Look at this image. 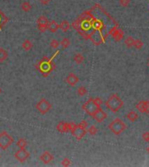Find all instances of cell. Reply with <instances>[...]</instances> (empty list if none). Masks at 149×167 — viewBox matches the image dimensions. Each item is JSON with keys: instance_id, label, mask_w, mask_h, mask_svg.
I'll return each mask as SVG.
<instances>
[{"instance_id": "15", "label": "cell", "mask_w": 149, "mask_h": 167, "mask_svg": "<svg viewBox=\"0 0 149 167\" xmlns=\"http://www.w3.org/2000/svg\"><path fill=\"white\" fill-rule=\"evenodd\" d=\"M127 119L131 122H134L138 119V114L134 112H129L127 114Z\"/></svg>"}, {"instance_id": "28", "label": "cell", "mask_w": 149, "mask_h": 167, "mask_svg": "<svg viewBox=\"0 0 149 167\" xmlns=\"http://www.w3.org/2000/svg\"><path fill=\"white\" fill-rule=\"evenodd\" d=\"M134 46L136 48V49H141L142 48V46H143V43L141 40H140V39H136V40H134Z\"/></svg>"}, {"instance_id": "34", "label": "cell", "mask_w": 149, "mask_h": 167, "mask_svg": "<svg viewBox=\"0 0 149 167\" xmlns=\"http://www.w3.org/2000/svg\"><path fill=\"white\" fill-rule=\"evenodd\" d=\"M78 126H79V127H81V128H84V129H86L87 128V126H88V123L86 121V120H82Z\"/></svg>"}, {"instance_id": "7", "label": "cell", "mask_w": 149, "mask_h": 167, "mask_svg": "<svg viewBox=\"0 0 149 167\" xmlns=\"http://www.w3.org/2000/svg\"><path fill=\"white\" fill-rule=\"evenodd\" d=\"M86 130L84 129V128H81L79 126L77 125V127L72 131V136L77 139V140H80L84 138V136L86 135Z\"/></svg>"}, {"instance_id": "31", "label": "cell", "mask_w": 149, "mask_h": 167, "mask_svg": "<svg viewBox=\"0 0 149 167\" xmlns=\"http://www.w3.org/2000/svg\"><path fill=\"white\" fill-rule=\"evenodd\" d=\"M77 127V125L75 123H67V129H68V131H72L75 128Z\"/></svg>"}, {"instance_id": "35", "label": "cell", "mask_w": 149, "mask_h": 167, "mask_svg": "<svg viewBox=\"0 0 149 167\" xmlns=\"http://www.w3.org/2000/svg\"><path fill=\"white\" fill-rule=\"evenodd\" d=\"M142 138L146 141V142H149V132L146 131L142 134Z\"/></svg>"}, {"instance_id": "2", "label": "cell", "mask_w": 149, "mask_h": 167, "mask_svg": "<svg viewBox=\"0 0 149 167\" xmlns=\"http://www.w3.org/2000/svg\"><path fill=\"white\" fill-rule=\"evenodd\" d=\"M108 128L111 130V131L115 134V135H119L120 133H122V131H124L127 128V125L119 119H115L113 121H112L109 125Z\"/></svg>"}, {"instance_id": "27", "label": "cell", "mask_w": 149, "mask_h": 167, "mask_svg": "<svg viewBox=\"0 0 149 167\" xmlns=\"http://www.w3.org/2000/svg\"><path fill=\"white\" fill-rule=\"evenodd\" d=\"M38 29L40 32H45L48 30V25H38Z\"/></svg>"}, {"instance_id": "13", "label": "cell", "mask_w": 149, "mask_h": 167, "mask_svg": "<svg viewBox=\"0 0 149 167\" xmlns=\"http://www.w3.org/2000/svg\"><path fill=\"white\" fill-rule=\"evenodd\" d=\"M57 130L61 132V133H65V132H68V129H67V123L65 122H59L57 126H56Z\"/></svg>"}, {"instance_id": "16", "label": "cell", "mask_w": 149, "mask_h": 167, "mask_svg": "<svg viewBox=\"0 0 149 167\" xmlns=\"http://www.w3.org/2000/svg\"><path fill=\"white\" fill-rule=\"evenodd\" d=\"M21 9H22V11H25V12H29V11L32 10V5H31V4H30L29 2L24 1V2L22 3V4H21Z\"/></svg>"}, {"instance_id": "21", "label": "cell", "mask_w": 149, "mask_h": 167, "mask_svg": "<svg viewBox=\"0 0 149 167\" xmlns=\"http://www.w3.org/2000/svg\"><path fill=\"white\" fill-rule=\"evenodd\" d=\"M49 24V21L48 19L46 18V16H40L38 20H37V25H48Z\"/></svg>"}, {"instance_id": "39", "label": "cell", "mask_w": 149, "mask_h": 167, "mask_svg": "<svg viewBox=\"0 0 149 167\" xmlns=\"http://www.w3.org/2000/svg\"><path fill=\"white\" fill-rule=\"evenodd\" d=\"M1 92H2V89L0 88V94H1Z\"/></svg>"}, {"instance_id": "12", "label": "cell", "mask_w": 149, "mask_h": 167, "mask_svg": "<svg viewBox=\"0 0 149 167\" xmlns=\"http://www.w3.org/2000/svg\"><path fill=\"white\" fill-rule=\"evenodd\" d=\"M58 29H59V25H58L56 21L51 20L48 24V30L51 32L54 33V32H56L58 31Z\"/></svg>"}, {"instance_id": "22", "label": "cell", "mask_w": 149, "mask_h": 167, "mask_svg": "<svg viewBox=\"0 0 149 167\" xmlns=\"http://www.w3.org/2000/svg\"><path fill=\"white\" fill-rule=\"evenodd\" d=\"M73 59H74V62H75V63H77V64H81V63H83V61H84V57H83V55H82L81 53H77V54L74 55Z\"/></svg>"}, {"instance_id": "25", "label": "cell", "mask_w": 149, "mask_h": 167, "mask_svg": "<svg viewBox=\"0 0 149 167\" xmlns=\"http://www.w3.org/2000/svg\"><path fill=\"white\" fill-rule=\"evenodd\" d=\"M87 93V90L84 87V86H80L78 88V94L81 97L85 96L86 94Z\"/></svg>"}, {"instance_id": "3", "label": "cell", "mask_w": 149, "mask_h": 167, "mask_svg": "<svg viewBox=\"0 0 149 167\" xmlns=\"http://www.w3.org/2000/svg\"><path fill=\"white\" fill-rule=\"evenodd\" d=\"M12 143L13 138L6 131H2L0 133V148L2 150H6Z\"/></svg>"}, {"instance_id": "40", "label": "cell", "mask_w": 149, "mask_h": 167, "mask_svg": "<svg viewBox=\"0 0 149 167\" xmlns=\"http://www.w3.org/2000/svg\"><path fill=\"white\" fill-rule=\"evenodd\" d=\"M148 67H149V62H148Z\"/></svg>"}, {"instance_id": "19", "label": "cell", "mask_w": 149, "mask_h": 167, "mask_svg": "<svg viewBox=\"0 0 149 167\" xmlns=\"http://www.w3.org/2000/svg\"><path fill=\"white\" fill-rule=\"evenodd\" d=\"M16 145H17V146H18V148L24 149V148H25V146L27 145V141H26L25 138H19V139L17 141Z\"/></svg>"}, {"instance_id": "33", "label": "cell", "mask_w": 149, "mask_h": 167, "mask_svg": "<svg viewBox=\"0 0 149 167\" xmlns=\"http://www.w3.org/2000/svg\"><path fill=\"white\" fill-rule=\"evenodd\" d=\"M130 4V0H119V4L123 7H127Z\"/></svg>"}, {"instance_id": "6", "label": "cell", "mask_w": 149, "mask_h": 167, "mask_svg": "<svg viewBox=\"0 0 149 167\" xmlns=\"http://www.w3.org/2000/svg\"><path fill=\"white\" fill-rule=\"evenodd\" d=\"M29 156H30V153H29L25 148H24V149H20V148H19V150L17 151V152H15V154H14L15 159H18V160L19 162H21V163L25 162V161L29 158Z\"/></svg>"}, {"instance_id": "9", "label": "cell", "mask_w": 149, "mask_h": 167, "mask_svg": "<svg viewBox=\"0 0 149 167\" xmlns=\"http://www.w3.org/2000/svg\"><path fill=\"white\" fill-rule=\"evenodd\" d=\"M40 160L44 163V164H46V165H48L49 163H51L52 160H53V156H52V154L49 152H47V151H46V152H44L41 155H40Z\"/></svg>"}, {"instance_id": "10", "label": "cell", "mask_w": 149, "mask_h": 167, "mask_svg": "<svg viewBox=\"0 0 149 167\" xmlns=\"http://www.w3.org/2000/svg\"><path fill=\"white\" fill-rule=\"evenodd\" d=\"M109 33L112 35V38L115 41H120L123 39V32L119 29L112 28Z\"/></svg>"}, {"instance_id": "23", "label": "cell", "mask_w": 149, "mask_h": 167, "mask_svg": "<svg viewBox=\"0 0 149 167\" xmlns=\"http://www.w3.org/2000/svg\"><path fill=\"white\" fill-rule=\"evenodd\" d=\"M134 40L135 39H134L132 37H127L126 39H125V44L127 46V47H133L134 46Z\"/></svg>"}, {"instance_id": "4", "label": "cell", "mask_w": 149, "mask_h": 167, "mask_svg": "<svg viewBox=\"0 0 149 167\" xmlns=\"http://www.w3.org/2000/svg\"><path fill=\"white\" fill-rule=\"evenodd\" d=\"M82 109L91 117H93V115L94 114V112L99 109V107L95 105L93 98H89L83 105H82Z\"/></svg>"}, {"instance_id": "24", "label": "cell", "mask_w": 149, "mask_h": 167, "mask_svg": "<svg viewBox=\"0 0 149 167\" xmlns=\"http://www.w3.org/2000/svg\"><path fill=\"white\" fill-rule=\"evenodd\" d=\"M60 44H61V46H62L63 48H67V47L71 44V41H70L68 39L65 38V39H63L61 40Z\"/></svg>"}, {"instance_id": "14", "label": "cell", "mask_w": 149, "mask_h": 167, "mask_svg": "<svg viewBox=\"0 0 149 167\" xmlns=\"http://www.w3.org/2000/svg\"><path fill=\"white\" fill-rule=\"evenodd\" d=\"M59 29L63 32H66L69 29H70V24L66 21V20H63L60 25H59Z\"/></svg>"}, {"instance_id": "8", "label": "cell", "mask_w": 149, "mask_h": 167, "mask_svg": "<svg viewBox=\"0 0 149 167\" xmlns=\"http://www.w3.org/2000/svg\"><path fill=\"white\" fill-rule=\"evenodd\" d=\"M106 117H107L106 113H105L101 108H99V109L94 112V114L93 115V119H95V121L98 122V123L103 122V121L106 119Z\"/></svg>"}, {"instance_id": "18", "label": "cell", "mask_w": 149, "mask_h": 167, "mask_svg": "<svg viewBox=\"0 0 149 167\" xmlns=\"http://www.w3.org/2000/svg\"><path fill=\"white\" fill-rule=\"evenodd\" d=\"M32 43L30 41V40H25L22 44V47L25 51H31L32 48Z\"/></svg>"}, {"instance_id": "30", "label": "cell", "mask_w": 149, "mask_h": 167, "mask_svg": "<svg viewBox=\"0 0 149 167\" xmlns=\"http://www.w3.org/2000/svg\"><path fill=\"white\" fill-rule=\"evenodd\" d=\"M70 165H71V160L69 159H67V158H65L61 162V166H63L67 167L69 166Z\"/></svg>"}, {"instance_id": "17", "label": "cell", "mask_w": 149, "mask_h": 167, "mask_svg": "<svg viewBox=\"0 0 149 167\" xmlns=\"http://www.w3.org/2000/svg\"><path fill=\"white\" fill-rule=\"evenodd\" d=\"M136 108L141 112H145L146 113V101H140L137 105H136Z\"/></svg>"}, {"instance_id": "38", "label": "cell", "mask_w": 149, "mask_h": 167, "mask_svg": "<svg viewBox=\"0 0 149 167\" xmlns=\"http://www.w3.org/2000/svg\"><path fill=\"white\" fill-rule=\"evenodd\" d=\"M147 152H148V154H149V146H148V149H147Z\"/></svg>"}, {"instance_id": "20", "label": "cell", "mask_w": 149, "mask_h": 167, "mask_svg": "<svg viewBox=\"0 0 149 167\" xmlns=\"http://www.w3.org/2000/svg\"><path fill=\"white\" fill-rule=\"evenodd\" d=\"M8 58V53L7 51L3 49V48H0V62H4Z\"/></svg>"}, {"instance_id": "26", "label": "cell", "mask_w": 149, "mask_h": 167, "mask_svg": "<svg viewBox=\"0 0 149 167\" xmlns=\"http://www.w3.org/2000/svg\"><path fill=\"white\" fill-rule=\"evenodd\" d=\"M87 131H88V133H89L90 135H95V134L98 132V129H97L94 125H91V126L88 128Z\"/></svg>"}, {"instance_id": "29", "label": "cell", "mask_w": 149, "mask_h": 167, "mask_svg": "<svg viewBox=\"0 0 149 167\" xmlns=\"http://www.w3.org/2000/svg\"><path fill=\"white\" fill-rule=\"evenodd\" d=\"M59 44H60V43L58 41V40H56V39H52V40L51 41V43H50L51 47L53 48V49H57V48L59 46Z\"/></svg>"}, {"instance_id": "32", "label": "cell", "mask_w": 149, "mask_h": 167, "mask_svg": "<svg viewBox=\"0 0 149 167\" xmlns=\"http://www.w3.org/2000/svg\"><path fill=\"white\" fill-rule=\"evenodd\" d=\"M93 101H94L95 105H96L99 108L101 107V105H102V104H103V101H102V99H101V98H93Z\"/></svg>"}, {"instance_id": "1", "label": "cell", "mask_w": 149, "mask_h": 167, "mask_svg": "<svg viewBox=\"0 0 149 167\" xmlns=\"http://www.w3.org/2000/svg\"><path fill=\"white\" fill-rule=\"evenodd\" d=\"M123 105H124L123 101L116 94H112L111 97H109L105 103V107L108 110H110L112 112H119L120 110V108H122Z\"/></svg>"}, {"instance_id": "11", "label": "cell", "mask_w": 149, "mask_h": 167, "mask_svg": "<svg viewBox=\"0 0 149 167\" xmlns=\"http://www.w3.org/2000/svg\"><path fill=\"white\" fill-rule=\"evenodd\" d=\"M65 81H66V83L68 84H70L71 86H74L76 84L79 82V78H78V76H76L75 74L71 73V74H69V75L66 77Z\"/></svg>"}, {"instance_id": "37", "label": "cell", "mask_w": 149, "mask_h": 167, "mask_svg": "<svg viewBox=\"0 0 149 167\" xmlns=\"http://www.w3.org/2000/svg\"><path fill=\"white\" fill-rule=\"evenodd\" d=\"M146 113H149V101H146Z\"/></svg>"}, {"instance_id": "5", "label": "cell", "mask_w": 149, "mask_h": 167, "mask_svg": "<svg viewBox=\"0 0 149 167\" xmlns=\"http://www.w3.org/2000/svg\"><path fill=\"white\" fill-rule=\"evenodd\" d=\"M51 105L50 104L46 98L40 99L37 103V105H36V109L41 114H46V112H48L50 110H51Z\"/></svg>"}, {"instance_id": "36", "label": "cell", "mask_w": 149, "mask_h": 167, "mask_svg": "<svg viewBox=\"0 0 149 167\" xmlns=\"http://www.w3.org/2000/svg\"><path fill=\"white\" fill-rule=\"evenodd\" d=\"M39 3H40L41 4H43V5H47L51 0H39Z\"/></svg>"}]
</instances>
